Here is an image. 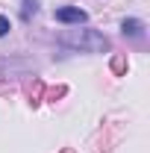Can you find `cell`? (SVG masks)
Returning <instances> with one entry per match:
<instances>
[{"instance_id":"cell-3","label":"cell","mask_w":150,"mask_h":153,"mask_svg":"<svg viewBox=\"0 0 150 153\" xmlns=\"http://www.w3.org/2000/svg\"><path fill=\"white\" fill-rule=\"evenodd\" d=\"M121 30H124V36L141 38V33H144V24H141V21H135V18H130V21H124V24H121Z\"/></svg>"},{"instance_id":"cell-4","label":"cell","mask_w":150,"mask_h":153,"mask_svg":"<svg viewBox=\"0 0 150 153\" xmlns=\"http://www.w3.org/2000/svg\"><path fill=\"white\" fill-rule=\"evenodd\" d=\"M36 12H38V3H36V0H24V12H21V15L30 18V15H36Z\"/></svg>"},{"instance_id":"cell-1","label":"cell","mask_w":150,"mask_h":153,"mask_svg":"<svg viewBox=\"0 0 150 153\" xmlns=\"http://www.w3.org/2000/svg\"><path fill=\"white\" fill-rule=\"evenodd\" d=\"M62 41L71 44V47H79V50H91V53L109 50L106 36H100V33H94V30H82V33H74V36H62Z\"/></svg>"},{"instance_id":"cell-2","label":"cell","mask_w":150,"mask_h":153,"mask_svg":"<svg viewBox=\"0 0 150 153\" xmlns=\"http://www.w3.org/2000/svg\"><path fill=\"white\" fill-rule=\"evenodd\" d=\"M53 18L59 21V24H85V12L79 9V6H62V9H56L53 12Z\"/></svg>"},{"instance_id":"cell-5","label":"cell","mask_w":150,"mask_h":153,"mask_svg":"<svg viewBox=\"0 0 150 153\" xmlns=\"http://www.w3.org/2000/svg\"><path fill=\"white\" fill-rule=\"evenodd\" d=\"M6 33H9V18H3V15H0V38L6 36Z\"/></svg>"}]
</instances>
